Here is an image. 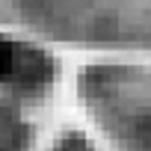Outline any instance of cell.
<instances>
[{"label": "cell", "instance_id": "6da1fadb", "mask_svg": "<svg viewBox=\"0 0 151 151\" xmlns=\"http://www.w3.org/2000/svg\"><path fill=\"white\" fill-rule=\"evenodd\" d=\"M53 80V59L27 42L0 36V86L21 92H42Z\"/></svg>", "mask_w": 151, "mask_h": 151}, {"label": "cell", "instance_id": "7a4b0ae2", "mask_svg": "<svg viewBox=\"0 0 151 151\" xmlns=\"http://www.w3.org/2000/svg\"><path fill=\"white\" fill-rule=\"evenodd\" d=\"M30 130L12 107L0 104V151H27Z\"/></svg>", "mask_w": 151, "mask_h": 151}, {"label": "cell", "instance_id": "3957f363", "mask_svg": "<svg viewBox=\"0 0 151 151\" xmlns=\"http://www.w3.org/2000/svg\"><path fill=\"white\" fill-rule=\"evenodd\" d=\"M53 151H92V145H89L80 133H68V136H62V139L56 142Z\"/></svg>", "mask_w": 151, "mask_h": 151}]
</instances>
